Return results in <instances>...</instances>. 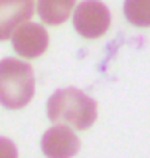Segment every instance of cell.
<instances>
[{
	"instance_id": "obj_1",
	"label": "cell",
	"mask_w": 150,
	"mask_h": 158,
	"mask_svg": "<svg viewBox=\"0 0 150 158\" xmlns=\"http://www.w3.org/2000/svg\"><path fill=\"white\" fill-rule=\"evenodd\" d=\"M48 118L52 123H61L73 128L85 131L97 118V101L91 99L87 93L75 87L57 89L48 99Z\"/></svg>"
},
{
	"instance_id": "obj_2",
	"label": "cell",
	"mask_w": 150,
	"mask_h": 158,
	"mask_svg": "<svg viewBox=\"0 0 150 158\" xmlns=\"http://www.w3.org/2000/svg\"><path fill=\"white\" fill-rule=\"evenodd\" d=\"M36 91L32 65L16 57L0 61V105L6 109L26 107Z\"/></svg>"
},
{
	"instance_id": "obj_3",
	"label": "cell",
	"mask_w": 150,
	"mask_h": 158,
	"mask_svg": "<svg viewBox=\"0 0 150 158\" xmlns=\"http://www.w3.org/2000/svg\"><path fill=\"white\" fill-rule=\"evenodd\" d=\"M111 26V12L101 0H83L75 6L73 28L79 36L95 40L101 38Z\"/></svg>"
},
{
	"instance_id": "obj_4",
	"label": "cell",
	"mask_w": 150,
	"mask_h": 158,
	"mask_svg": "<svg viewBox=\"0 0 150 158\" xmlns=\"http://www.w3.org/2000/svg\"><path fill=\"white\" fill-rule=\"evenodd\" d=\"M81 140L65 125H57L48 128L42 136V152L46 158H71L79 152Z\"/></svg>"
},
{
	"instance_id": "obj_5",
	"label": "cell",
	"mask_w": 150,
	"mask_h": 158,
	"mask_svg": "<svg viewBox=\"0 0 150 158\" xmlns=\"http://www.w3.org/2000/svg\"><path fill=\"white\" fill-rule=\"evenodd\" d=\"M48 44H49V38L46 28L36 22H24L12 36L14 52L26 59L40 57L48 49Z\"/></svg>"
},
{
	"instance_id": "obj_6",
	"label": "cell",
	"mask_w": 150,
	"mask_h": 158,
	"mask_svg": "<svg viewBox=\"0 0 150 158\" xmlns=\"http://www.w3.org/2000/svg\"><path fill=\"white\" fill-rule=\"evenodd\" d=\"M34 14V0H0V42L12 38L14 32Z\"/></svg>"
},
{
	"instance_id": "obj_7",
	"label": "cell",
	"mask_w": 150,
	"mask_h": 158,
	"mask_svg": "<svg viewBox=\"0 0 150 158\" xmlns=\"http://www.w3.org/2000/svg\"><path fill=\"white\" fill-rule=\"evenodd\" d=\"M75 0H38V14L49 26H59L71 16Z\"/></svg>"
},
{
	"instance_id": "obj_8",
	"label": "cell",
	"mask_w": 150,
	"mask_h": 158,
	"mask_svg": "<svg viewBox=\"0 0 150 158\" xmlns=\"http://www.w3.org/2000/svg\"><path fill=\"white\" fill-rule=\"evenodd\" d=\"M124 18L138 28H150V0H124Z\"/></svg>"
},
{
	"instance_id": "obj_9",
	"label": "cell",
	"mask_w": 150,
	"mask_h": 158,
	"mask_svg": "<svg viewBox=\"0 0 150 158\" xmlns=\"http://www.w3.org/2000/svg\"><path fill=\"white\" fill-rule=\"evenodd\" d=\"M0 158H18L16 144L6 136H0Z\"/></svg>"
}]
</instances>
